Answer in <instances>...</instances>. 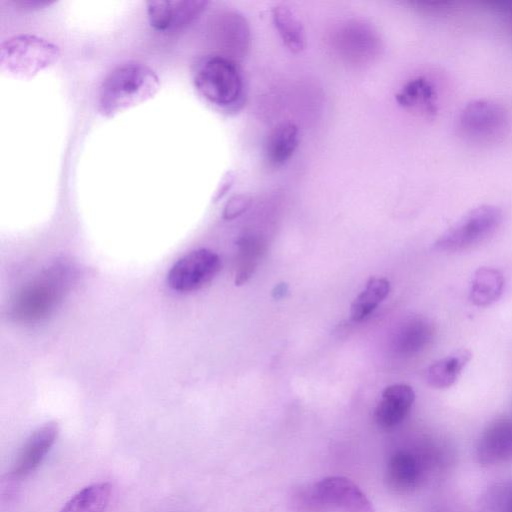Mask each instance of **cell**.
Masks as SVG:
<instances>
[{"mask_svg": "<svg viewBox=\"0 0 512 512\" xmlns=\"http://www.w3.org/2000/svg\"><path fill=\"white\" fill-rule=\"evenodd\" d=\"M160 89V79L146 64L128 62L114 68L103 80L98 94V111L113 117L153 98Z\"/></svg>", "mask_w": 512, "mask_h": 512, "instance_id": "1", "label": "cell"}, {"mask_svg": "<svg viewBox=\"0 0 512 512\" xmlns=\"http://www.w3.org/2000/svg\"><path fill=\"white\" fill-rule=\"evenodd\" d=\"M192 78L199 94L215 107L236 112L244 105V79L231 58L218 54L199 58L193 66Z\"/></svg>", "mask_w": 512, "mask_h": 512, "instance_id": "2", "label": "cell"}, {"mask_svg": "<svg viewBox=\"0 0 512 512\" xmlns=\"http://www.w3.org/2000/svg\"><path fill=\"white\" fill-rule=\"evenodd\" d=\"M59 58L58 46L37 35H16L0 45V70L16 79L29 80Z\"/></svg>", "mask_w": 512, "mask_h": 512, "instance_id": "3", "label": "cell"}, {"mask_svg": "<svg viewBox=\"0 0 512 512\" xmlns=\"http://www.w3.org/2000/svg\"><path fill=\"white\" fill-rule=\"evenodd\" d=\"M69 274L67 265L56 264L23 287L13 300V317L24 322L46 317L60 301L64 287L69 281Z\"/></svg>", "mask_w": 512, "mask_h": 512, "instance_id": "4", "label": "cell"}, {"mask_svg": "<svg viewBox=\"0 0 512 512\" xmlns=\"http://www.w3.org/2000/svg\"><path fill=\"white\" fill-rule=\"evenodd\" d=\"M503 220L502 210L485 204L473 208L443 232L434 243L441 252L466 251L493 235Z\"/></svg>", "mask_w": 512, "mask_h": 512, "instance_id": "5", "label": "cell"}, {"mask_svg": "<svg viewBox=\"0 0 512 512\" xmlns=\"http://www.w3.org/2000/svg\"><path fill=\"white\" fill-rule=\"evenodd\" d=\"M221 268L219 256L200 248L179 258L167 273L168 286L177 292H192L209 284Z\"/></svg>", "mask_w": 512, "mask_h": 512, "instance_id": "6", "label": "cell"}, {"mask_svg": "<svg viewBox=\"0 0 512 512\" xmlns=\"http://www.w3.org/2000/svg\"><path fill=\"white\" fill-rule=\"evenodd\" d=\"M504 107L490 99H474L466 103L457 117L459 132L472 140H486L499 135L507 124Z\"/></svg>", "mask_w": 512, "mask_h": 512, "instance_id": "7", "label": "cell"}, {"mask_svg": "<svg viewBox=\"0 0 512 512\" xmlns=\"http://www.w3.org/2000/svg\"><path fill=\"white\" fill-rule=\"evenodd\" d=\"M208 5L206 0H156L146 3V11L155 30L170 33L190 26Z\"/></svg>", "mask_w": 512, "mask_h": 512, "instance_id": "8", "label": "cell"}, {"mask_svg": "<svg viewBox=\"0 0 512 512\" xmlns=\"http://www.w3.org/2000/svg\"><path fill=\"white\" fill-rule=\"evenodd\" d=\"M313 499L345 512H374L372 504L362 490L350 479L342 476L326 477L314 485Z\"/></svg>", "mask_w": 512, "mask_h": 512, "instance_id": "9", "label": "cell"}, {"mask_svg": "<svg viewBox=\"0 0 512 512\" xmlns=\"http://www.w3.org/2000/svg\"><path fill=\"white\" fill-rule=\"evenodd\" d=\"M477 462L484 467L512 461V419L500 417L482 431L476 444Z\"/></svg>", "mask_w": 512, "mask_h": 512, "instance_id": "10", "label": "cell"}, {"mask_svg": "<svg viewBox=\"0 0 512 512\" xmlns=\"http://www.w3.org/2000/svg\"><path fill=\"white\" fill-rule=\"evenodd\" d=\"M58 433L59 427L55 421H49L34 430L21 448L12 474L22 477L34 471L55 443Z\"/></svg>", "mask_w": 512, "mask_h": 512, "instance_id": "11", "label": "cell"}, {"mask_svg": "<svg viewBox=\"0 0 512 512\" xmlns=\"http://www.w3.org/2000/svg\"><path fill=\"white\" fill-rule=\"evenodd\" d=\"M381 396L374 417L382 428H392L401 423L415 400V393L407 384L387 386Z\"/></svg>", "mask_w": 512, "mask_h": 512, "instance_id": "12", "label": "cell"}, {"mask_svg": "<svg viewBox=\"0 0 512 512\" xmlns=\"http://www.w3.org/2000/svg\"><path fill=\"white\" fill-rule=\"evenodd\" d=\"M434 333V326L427 318L419 316L409 318L395 333L394 349L403 356L415 355L431 343Z\"/></svg>", "mask_w": 512, "mask_h": 512, "instance_id": "13", "label": "cell"}, {"mask_svg": "<svg viewBox=\"0 0 512 512\" xmlns=\"http://www.w3.org/2000/svg\"><path fill=\"white\" fill-rule=\"evenodd\" d=\"M299 144V129L292 122L278 124L268 135L265 159L268 165L279 168L294 155Z\"/></svg>", "mask_w": 512, "mask_h": 512, "instance_id": "14", "label": "cell"}, {"mask_svg": "<svg viewBox=\"0 0 512 512\" xmlns=\"http://www.w3.org/2000/svg\"><path fill=\"white\" fill-rule=\"evenodd\" d=\"M421 466L411 452L399 450L388 460L386 480L388 486L396 492H408L420 481Z\"/></svg>", "mask_w": 512, "mask_h": 512, "instance_id": "15", "label": "cell"}, {"mask_svg": "<svg viewBox=\"0 0 512 512\" xmlns=\"http://www.w3.org/2000/svg\"><path fill=\"white\" fill-rule=\"evenodd\" d=\"M471 352L461 349L433 362L425 372L427 384L433 388L446 389L458 379L461 371L471 359Z\"/></svg>", "mask_w": 512, "mask_h": 512, "instance_id": "16", "label": "cell"}, {"mask_svg": "<svg viewBox=\"0 0 512 512\" xmlns=\"http://www.w3.org/2000/svg\"><path fill=\"white\" fill-rule=\"evenodd\" d=\"M505 280L500 270L492 267H479L473 275L469 298L479 307H486L499 299Z\"/></svg>", "mask_w": 512, "mask_h": 512, "instance_id": "17", "label": "cell"}, {"mask_svg": "<svg viewBox=\"0 0 512 512\" xmlns=\"http://www.w3.org/2000/svg\"><path fill=\"white\" fill-rule=\"evenodd\" d=\"M338 43L349 57L362 59L374 53L378 42L369 26L349 22L340 29Z\"/></svg>", "mask_w": 512, "mask_h": 512, "instance_id": "18", "label": "cell"}, {"mask_svg": "<svg viewBox=\"0 0 512 512\" xmlns=\"http://www.w3.org/2000/svg\"><path fill=\"white\" fill-rule=\"evenodd\" d=\"M273 24L284 45L293 53H300L306 46L303 25L298 16L285 5L272 9Z\"/></svg>", "mask_w": 512, "mask_h": 512, "instance_id": "19", "label": "cell"}, {"mask_svg": "<svg viewBox=\"0 0 512 512\" xmlns=\"http://www.w3.org/2000/svg\"><path fill=\"white\" fill-rule=\"evenodd\" d=\"M436 92L432 83L419 76L408 81L396 94L397 103L404 108L420 109L426 114L436 112Z\"/></svg>", "mask_w": 512, "mask_h": 512, "instance_id": "20", "label": "cell"}, {"mask_svg": "<svg viewBox=\"0 0 512 512\" xmlns=\"http://www.w3.org/2000/svg\"><path fill=\"white\" fill-rule=\"evenodd\" d=\"M111 498V485L106 482L89 485L66 502L60 512H104Z\"/></svg>", "mask_w": 512, "mask_h": 512, "instance_id": "21", "label": "cell"}, {"mask_svg": "<svg viewBox=\"0 0 512 512\" xmlns=\"http://www.w3.org/2000/svg\"><path fill=\"white\" fill-rule=\"evenodd\" d=\"M390 283L382 277H372L365 288L351 304L352 320L361 321L366 318L388 296Z\"/></svg>", "mask_w": 512, "mask_h": 512, "instance_id": "22", "label": "cell"}, {"mask_svg": "<svg viewBox=\"0 0 512 512\" xmlns=\"http://www.w3.org/2000/svg\"><path fill=\"white\" fill-rule=\"evenodd\" d=\"M238 258L235 274V284L242 285L253 275L264 246L260 238L245 234L237 240Z\"/></svg>", "mask_w": 512, "mask_h": 512, "instance_id": "23", "label": "cell"}, {"mask_svg": "<svg viewBox=\"0 0 512 512\" xmlns=\"http://www.w3.org/2000/svg\"><path fill=\"white\" fill-rule=\"evenodd\" d=\"M478 512H512V480L489 488L481 500Z\"/></svg>", "mask_w": 512, "mask_h": 512, "instance_id": "24", "label": "cell"}, {"mask_svg": "<svg viewBox=\"0 0 512 512\" xmlns=\"http://www.w3.org/2000/svg\"><path fill=\"white\" fill-rule=\"evenodd\" d=\"M251 198L244 194L232 196L224 206L222 217L225 220H233L243 214L251 205Z\"/></svg>", "mask_w": 512, "mask_h": 512, "instance_id": "25", "label": "cell"}, {"mask_svg": "<svg viewBox=\"0 0 512 512\" xmlns=\"http://www.w3.org/2000/svg\"><path fill=\"white\" fill-rule=\"evenodd\" d=\"M493 8L505 16L512 24V0L497 1L492 3Z\"/></svg>", "mask_w": 512, "mask_h": 512, "instance_id": "26", "label": "cell"}, {"mask_svg": "<svg viewBox=\"0 0 512 512\" xmlns=\"http://www.w3.org/2000/svg\"><path fill=\"white\" fill-rule=\"evenodd\" d=\"M16 6L26 9H37L43 8L45 6H49L52 4V1H40V0H17L13 1Z\"/></svg>", "mask_w": 512, "mask_h": 512, "instance_id": "27", "label": "cell"}, {"mask_svg": "<svg viewBox=\"0 0 512 512\" xmlns=\"http://www.w3.org/2000/svg\"><path fill=\"white\" fill-rule=\"evenodd\" d=\"M233 182V176L231 173H227L224 178L222 179L220 186L216 192V195L214 197V201L219 200L230 188Z\"/></svg>", "mask_w": 512, "mask_h": 512, "instance_id": "28", "label": "cell"}, {"mask_svg": "<svg viewBox=\"0 0 512 512\" xmlns=\"http://www.w3.org/2000/svg\"><path fill=\"white\" fill-rule=\"evenodd\" d=\"M288 292V285L286 283L277 284L272 290V296L274 299H281L286 296Z\"/></svg>", "mask_w": 512, "mask_h": 512, "instance_id": "29", "label": "cell"}]
</instances>
